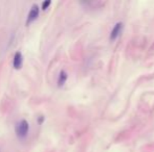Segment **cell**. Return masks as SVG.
<instances>
[{
  "label": "cell",
  "mask_w": 154,
  "mask_h": 152,
  "mask_svg": "<svg viewBox=\"0 0 154 152\" xmlns=\"http://www.w3.org/2000/svg\"><path fill=\"white\" fill-rule=\"evenodd\" d=\"M22 62H23V57L20 52H16L14 55V60H13V66L15 69H20L22 66Z\"/></svg>",
  "instance_id": "obj_4"
},
{
  "label": "cell",
  "mask_w": 154,
  "mask_h": 152,
  "mask_svg": "<svg viewBox=\"0 0 154 152\" xmlns=\"http://www.w3.org/2000/svg\"><path fill=\"white\" fill-rule=\"evenodd\" d=\"M29 123H27V121L21 120V121L17 124V128H16L17 136L21 139L25 138V137L27 136V133H29Z\"/></svg>",
  "instance_id": "obj_1"
},
{
  "label": "cell",
  "mask_w": 154,
  "mask_h": 152,
  "mask_svg": "<svg viewBox=\"0 0 154 152\" xmlns=\"http://www.w3.org/2000/svg\"><path fill=\"white\" fill-rule=\"evenodd\" d=\"M66 80H67V74H66L65 71H61L58 78V86L59 87L64 86V83L66 82Z\"/></svg>",
  "instance_id": "obj_5"
},
{
  "label": "cell",
  "mask_w": 154,
  "mask_h": 152,
  "mask_svg": "<svg viewBox=\"0 0 154 152\" xmlns=\"http://www.w3.org/2000/svg\"><path fill=\"white\" fill-rule=\"evenodd\" d=\"M49 5H51V1H48V0H46V1H44L43 3H42V10L43 11H45L46 8H47L48 6H49Z\"/></svg>",
  "instance_id": "obj_6"
},
{
  "label": "cell",
  "mask_w": 154,
  "mask_h": 152,
  "mask_svg": "<svg viewBox=\"0 0 154 152\" xmlns=\"http://www.w3.org/2000/svg\"><path fill=\"white\" fill-rule=\"evenodd\" d=\"M39 12H40V8H39L38 5H33L29 13V16H27V21H26V24H29L31 22H34L35 20L38 18L39 16Z\"/></svg>",
  "instance_id": "obj_3"
},
{
  "label": "cell",
  "mask_w": 154,
  "mask_h": 152,
  "mask_svg": "<svg viewBox=\"0 0 154 152\" xmlns=\"http://www.w3.org/2000/svg\"><path fill=\"white\" fill-rule=\"evenodd\" d=\"M123 27L124 26H123V23H122V22H118V23L114 25V27H113L112 30H111V32H110V37H109L110 41H116V39H118V37L122 33Z\"/></svg>",
  "instance_id": "obj_2"
}]
</instances>
